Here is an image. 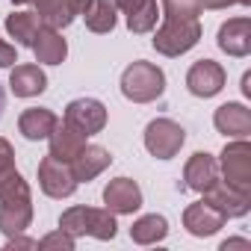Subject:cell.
Returning a JSON list of instances; mask_svg holds the SVG:
<instances>
[{
	"instance_id": "cell-34",
	"label": "cell",
	"mask_w": 251,
	"mask_h": 251,
	"mask_svg": "<svg viewBox=\"0 0 251 251\" xmlns=\"http://www.w3.org/2000/svg\"><path fill=\"white\" fill-rule=\"evenodd\" d=\"M242 95L251 98V74H242Z\"/></svg>"
},
{
	"instance_id": "cell-1",
	"label": "cell",
	"mask_w": 251,
	"mask_h": 251,
	"mask_svg": "<svg viewBox=\"0 0 251 251\" xmlns=\"http://www.w3.org/2000/svg\"><path fill=\"white\" fill-rule=\"evenodd\" d=\"M166 92V74L154 62L136 59L121 74V95L133 103H151Z\"/></svg>"
},
{
	"instance_id": "cell-6",
	"label": "cell",
	"mask_w": 251,
	"mask_h": 251,
	"mask_svg": "<svg viewBox=\"0 0 251 251\" xmlns=\"http://www.w3.org/2000/svg\"><path fill=\"white\" fill-rule=\"evenodd\" d=\"M222 172H225V183H230L239 192H251V145L245 139L225 145Z\"/></svg>"
},
{
	"instance_id": "cell-15",
	"label": "cell",
	"mask_w": 251,
	"mask_h": 251,
	"mask_svg": "<svg viewBox=\"0 0 251 251\" xmlns=\"http://www.w3.org/2000/svg\"><path fill=\"white\" fill-rule=\"evenodd\" d=\"M219 48L227 56H248L251 53V21L248 18H227L219 27Z\"/></svg>"
},
{
	"instance_id": "cell-23",
	"label": "cell",
	"mask_w": 251,
	"mask_h": 251,
	"mask_svg": "<svg viewBox=\"0 0 251 251\" xmlns=\"http://www.w3.org/2000/svg\"><path fill=\"white\" fill-rule=\"evenodd\" d=\"M166 233H169V222H166V216H157V213L136 219L133 227H130V239H133L136 245H154V242H163Z\"/></svg>"
},
{
	"instance_id": "cell-13",
	"label": "cell",
	"mask_w": 251,
	"mask_h": 251,
	"mask_svg": "<svg viewBox=\"0 0 251 251\" xmlns=\"http://www.w3.org/2000/svg\"><path fill=\"white\" fill-rule=\"evenodd\" d=\"M213 124L216 130L230 136V139H245L251 133V109L242 106V103H222L213 115Z\"/></svg>"
},
{
	"instance_id": "cell-37",
	"label": "cell",
	"mask_w": 251,
	"mask_h": 251,
	"mask_svg": "<svg viewBox=\"0 0 251 251\" xmlns=\"http://www.w3.org/2000/svg\"><path fill=\"white\" fill-rule=\"evenodd\" d=\"M15 3H33V0H15Z\"/></svg>"
},
{
	"instance_id": "cell-10",
	"label": "cell",
	"mask_w": 251,
	"mask_h": 251,
	"mask_svg": "<svg viewBox=\"0 0 251 251\" xmlns=\"http://www.w3.org/2000/svg\"><path fill=\"white\" fill-rule=\"evenodd\" d=\"M204 201L210 207H216L225 219H239V216H245L251 210V192H239V189H233L225 180H216L204 192Z\"/></svg>"
},
{
	"instance_id": "cell-18",
	"label": "cell",
	"mask_w": 251,
	"mask_h": 251,
	"mask_svg": "<svg viewBox=\"0 0 251 251\" xmlns=\"http://www.w3.org/2000/svg\"><path fill=\"white\" fill-rule=\"evenodd\" d=\"M18 192H30V186L21 177V172L15 169V151H12V145L0 136V201L9 198V195H18Z\"/></svg>"
},
{
	"instance_id": "cell-35",
	"label": "cell",
	"mask_w": 251,
	"mask_h": 251,
	"mask_svg": "<svg viewBox=\"0 0 251 251\" xmlns=\"http://www.w3.org/2000/svg\"><path fill=\"white\" fill-rule=\"evenodd\" d=\"M89 6V0H74V9H77V15H83V9Z\"/></svg>"
},
{
	"instance_id": "cell-8",
	"label": "cell",
	"mask_w": 251,
	"mask_h": 251,
	"mask_svg": "<svg viewBox=\"0 0 251 251\" xmlns=\"http://www.w3.org/2000/svg\"><path fill=\"white\" fill-rule=\"evenodd\" d=\"M225 83H227V74L213 59H198L186 71V89L195 98H213V95H219L225 89Z\"/></svg>"
},
{
	"instance_id": "cell-25",
	"label": "cell",
	"mask_w": 251,
	"mask_h": 251,
	"mask_svg": "<svg viewBox=\"0 0 251 251\" xmlns=\"http://www.w3.org/2000/svg\"><path fill=\"white\" fill-rule=\"evenodd\" d=\"M39 27H42V21H39L36 12H12V15L6 18V33H9V36L15 39V45H21V48H30V45H33Z\"/></svg>"
},
{
	"instance_id": "cell-20",
	"label": "cell",
	"mask_w": 251,
	"mask_h": 251,
	"mask_svg": "<svg viewBox=\"0 0 251 251\" xmlns=\"http://www.w3.org/2000/svg\"><path fill=\"white\" fill-rule=\"evenodd\" d=\"M9 89L15 98H36L48 89V77L39 65H15L9 74Z\"/></svg>"
},
{
	"instance_id": "cell-3",
	"label": "cell",
	"mask_w": 251,
	"mask_h": 251,
	"mask_svg": "<svg viewBox=\"0 0 251 251\" xmlns=\"http://www.w3.org/2000/svg\"><path fill=\"white\" fill-rule=\"evenodd\" d=\"M201 42L198 18H163V27L154 33L151 45L163 56H180Z\"/></svg>"
},
{
	"instance_id": "cell-24",
	"label": "cell",
	"mask_w": 251,
	"mask_h": 251,
	"mask_svg": "<svg viewBox=\"0 0 251 251\" xmlns=\"http://www.w3.org/2000/svg\"><path fill=\"white\" fill-rule=\"evenodd\" d=\"M115 3L112 0H89V6L83 9V18H86V27L92 33H112L115 27Z\"/></svg>"
},
{
	"instance_id": "cell-4",
	"label": "cell",
	"mask_w": 251,
	"mask_h": 251,
	"mask_svg": "<svg viewBox=\"0 0 251 251\" xmlns=\"http://www.w3.org/2000/svg\"><path fill=\"white\" fill-rule=\"evenodd\" d=\"M183 142H186V130L180 127L177 121H172V118H154L145 127V148L157 160L177 157Z\"/></svg>"
},
{
	"instance_id": "cell-2",
	"label": "cell",
	"mask_w": 251,
	"mask_h": 251,
	"mask_svg": "<svg viewBox=\"0 0 251 251\" xmlns=\"http://www.w3.org/2000/svg\"><path fill=\"white\" fill-rule=\"evenodd\" d=\"M59 227L68 230L74 239L77 236H95V239H112L118 233V225H115V213H109L106 207L103 210H95V207H71L59 216Z\"/></svg>"
},
{
	"instance_id": "cell-36",
	"label": "cell",
	"mask_w": 251,
	"mask_h": 251,
	"mask_svg": "<svg viewBox=\"0 0 251 251\" xmlns=\"http://www.w3.org/2000/svg\"><path fill=\"white\" fill-rule=\"evenodd\" d=\"M3 109H6V92H3V86H0V118H3Z\"/></svg>"
},
{
	"instance_id": "cell-31",
	"label": "cell",
	"mask_w": 251,
	"mask_h": 251,
	"mask_svg": "<svg viewBox=\"0 0 251 251\" xmlns=\"http://www.w3.org/2000/svg\"><path fill=\"white\" fill-rule=\"evenodd\" d=\"M233 3L248 6L251 0H201V9H227V6H233Z\"/></svg>"
},
{
	"instance_id": "cell-19",
	"label": "cell",
	"mask_w": 251,
	"mask_h": 251,
	"mask_svg": "<svg viewBox=\"0 0 251 251\" xmlns=\"http://www.w3.org/2000/svg\"><path fill=\"white\" fill-rule=\"evenodd\" d=\"M56 121H59V118H56L50 109H45V106H30V109H24L21 118H18V130H21L24 139L42 142V139L50 136V130L56 127Z\"/></svg>"
},
{
	"instance_id": "cell-22",
	"label": "cell",
	"mask_w": 251,
	"mask_h": 251,
	"mask_svg": "<svg viewBox=\"0 0 251 251\" xmlns=\"http://www.w3.org/2000/svg\"><path fill=\"white\" fill-rule=\"evenodd\" d=\"M36 3V15L45 27L62 30L74 21L77 9H74V0H33Z\"/></svg>"
},
{
	"instance_id": "cell-29",
	"label": "cell",
	"mask_w": 251,
	"mask_h": 251,
	"mask_svg": "<svg viewBox=\"0 0 251 251\" xmlns=\"http://www.w3.org/2000/svg\"><path fill=\"white\" fill-rule=\"evenodd\" d=\"M15 62H18L15 48H12V45H6L3 39H0V68H12Z\"/></svg>"
},
{
	"instance_id": "cell-16",
	"label": "cell",
	"mask_w": 251,
	"mask_h": 251,
	"mask_svg": "<svg viewBox=\"0 0 251 251\" xmlns=\"http://www.w3.org/2000/svg\"><path fill=\"white\" fill-rule=\"evenodd\" d=\"M109 163H112V157H109L106 148H100V145H83V151H80L68 166H71L77 183H89V180H95Z\"/></svg>"
},
{
	"instance_id": "cell-9",
	"label": "cell",
	"mask_w": 251,
	"mask_h": 251,
	"mask_svg": "<svg viewBox=\"0 0 251 251\" xmlns=\"http://www.w3.org/2000/svg\"><path fill=\"white\" fill-rule=\"evenodd\" d=\"M103 204L115 216H130V213H136L142 207V189L130 177H115L103 189Z\"/></svg>"
},
{
	"instance_id": "cell-12",
	"label": "cell",
	"mask_w": 251,
	"mask_h": 251,
	"mask_svg": "<svg viewBox=\"0 0 251 251\" xmlns=\"http://www.w3.org/2000/svg\"><path fill=\"white\" fill-rule=\"evenodd\" d=\"M216 180H219V163L207 151L192 154L189 163H186V169H183V189H192V192L204 195Z\"/></svg>"
},
{
	"instance_id": "cell-17",
	"label": "cell",
	"mask_w": 251,
	"mask_h": 251,
	"mask_svg": "<svg viewBox=\"0 0 251 251\" xmlns=\"http://www.w3.org/2000/svg\"><path fill=\"white\" fill-rule=\"evenodd\" d=\"M33 53H36V62H45V65H59V62H65V56H68V45H65V39L59 36V30H53V27H39V33H36V39H33Z\"/></svg>"
},
{
	"instance_id": "cell-21",
	"label": "cell",
	"mask_w": 251,
	"mask_h": 251,
	"mask_svg": "<svg viewBox=\"0 0 251 251\" xmlns=\"http://www.w3.org/2000/svg\"><path fill=\"white\" fill-rule=\"evenodd\" d=\"M48 142H50V157H56V160H62V163H71V160L83 151L86 136H80L74 127H68L65 121H56V127L50 130Z\"/></svg>"
},
{
	"instance_id": "cell-11",
	"label": "cell",
	"mask_w": 251,
	"mask_h": 251,
	"mask_svg": "<svg viewBox=\"0 0 251 251\" xmlns=\"http://www.w3.org/2000/svg\"><path fill=\"white\" fill-rule=\"evenodd\" d=\"M33 222V195L30 192H18L0 201V230L6 236L24 233Z\"/></svg>"
},
{
	"instance_id": "cell-5",
	"label": "cell",
	"mask_w": 251,
	"mask_h": 251,
	"mask_svg": "<svg viewBox=\"0 0 251 251\" xmlns=\"http://www.w3.org/2000/svg\"><path fill=\"white\" fill-rule=\"evenodd\" d=\"M65 124L80 136H95L106 127V106L95 98H77L65 106Z\"/></svg>"
},
{
	"instance_id": "cell-30",
	"label": "cell",
	"mask_w": 251,
	"mask_h": 251,
	"mask_svg": "<svg viewBox=\"0 0 251 251\" xmlns=\"http://www.w3.org/2000/svg\"><path fill=\"white\" fill-rule=\"evenodd\" d=\"M115 3V9H121L124 15H133V12H139L145 3H151V0H112Z\"/></svg>"
},
{
	"instance_id": "cell-26",
	"label": "cell",
	"mask_w": 251,
	"mask_h": 251,
	"mask_svg": "<svg viewBox=\"0 0 251 251\" xmlns=\"http://www.w3.org/2000/svg\"><path fill=\"white\" fill-rule=\"evenodd\" d=\"M157 18H160V6H157V0H151V3H145L139 12L127 15V30L142 36V33H151L157 27Z\"/></svg>"
},
{
	"instance_id": "cell-27",
	"label": "cell",
	"mask_w": 251,
	"mask_h": 251,
	"mask_svg": "<svg viewBox=\"0 0 251 251\" xmlns=\"http://www.w3.org/2000/svg\"><path fill=\"white\" fill-rule=\"evenodd\" d=\"M163 18H198L201 15V0H160Z\"/></svg>"
},
{
	"instance_id": "cell-14",
	"label": "cell",
	"mask_w": 251,
	"mask_h": 251,
	"mask_svg": "<svg viewBox=\"0 0 251 251\" xmlns=\"http://www.w3.org/2000/svg\"><path fill=\"white\" fill-rule=\"evenodd\" d=\"M225 222H227V219H225L216 207H210L204 198L195 201V204H189V207L183 210V227H186L192 236H213Z\"/></svg>"
},
{
	"instance_id": "cell-32",
	"label": "cell",
	"mask_w": 251,
	"mask_h": 251,
	"mask_svg": "<svg viewBox=\"0 0 251 251\" xmlns=\"http://www.w3.org/2000/svg\"><path fill=\"white\" fill-rule=\"evenodd\" d=\"M6 248H39V242L36 239H24L21 233H15V236H6Z\"/></svg>"
},
{
	"instance_id": "cell-33",
	"label": "cell",
	"mask_w": 251,
	"mask_h": 251,
	"mask_svg": "<svg viewBox=\"0 0 251 251\" xmlns=\"http://www.w3.org/2000/svg\"><path fill=\"white\" fill-rule=\"evenodd\" d=\"M227 248H248V239H225L222 251H227Z\"/></svg>"
},
{
	"instance_id": "cell-7",
	"label": "cell",
	"mask_w": 251,
	"mask_h": 251,
	"mask_svg": "<svg viewBox=\"0 0 251 251\" xmlns=\"http://www.w3.org/2000/svg\"><path fill=\"white\" fill-rule=\"evenodd\" d=\"M39 186L50 198H71L77 192V177H74L68 163H62V160L48 154L39 163Z\"/></svg>"
},
{
	"instance_id": "cell-28",
	"label": "cell",
	"mask_w": 251,
	"mask_h": 251,
	"mask_svg": "<svg viewBox=\"0 0 251 251\" xmlns=\"http://www.w3.org/2000/svg\"><path fill=\"white\" fill-rule=\"evenodd\" d=\"M39 248L42 251H48V248H59V251H74V236L68 233V230H53V233H48L45 239H39Z\"/></svg>"
}]
</instances>
